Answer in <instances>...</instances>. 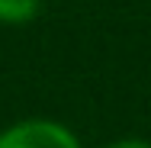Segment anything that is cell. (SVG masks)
Instances as JSON below:
<instances>
[{"label": "cell", "instance_id": "obj_2", "mask_svg": "<svg viewBox=\"0 0 151 148\" xmlns=\"http://www.w3.org/2000/svg\"><path fill=\"white\" fill-rule=\"evenodd\" d=\"M42 0H0V23L3 26H26L39 16Z\"/></svg>", "mask_w": 151, "mask_h": 148}, {"label": "cell", "instance_id": "obj_1", "mask_svg": "<svg viewBox=\"0 0 151 148\" xmlns=\"http://www.w3.org/2000/svg\"><path fill=\"white\" fill-rule=\"evenodd\" d=\"M0 148H81V139L55 119H19L0 132Z\"/></svg>", "mask_w": 151, "mask_h": 148}, {"label": "cell", "instance_id": "obj_3", "mask_svg": "<svg viewBox=\"0 0 151 148\" xmlns=\"http://www.w3.org/2000/svg\"><path fill=\"white\" fill-rule=\"evenodd\" d=\"M106 148H151V142H145V139H135V135H129V139H116V142H109Z\"/></svg>", "mask_w": 151, "mask_h": 148}]
</instances>
